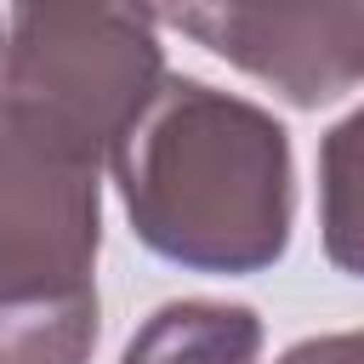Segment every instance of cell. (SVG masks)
I'll return each instance as SVG.
<instances>
[{"label":"cell","mask_w":364,"mask_h":364,"mask_svg":"<svg viewBox=\"0 0 364 364\" xmlns=\"http://www.w3.org/2000/svg\"><path fill=\"white\" fill-rule=\"evenodd\" d=\"M108 176L125 199L131 233L159 262L245 279L290 250V131L250 97L165 74L154 102L114 142Z\"/></svg>","instance_id":"1"},{"label":"cell","mask_w":364,"mask_h":364,"mask_svg":"<svg viewBox=\"0 0 364 364\" xmlns=\"http://www.w3.org/2000/svg\"><path fill=\"white\" fill-rule=\"evenodd\" d=\"M108 148L74 119L0 91V301L97 290Z\"/></svg>","instance_id":"2"},{"label":"cell","mask_w":364,"mask_h":364,"mask_svg":"<svg viewBox=\"0 0 364 364\" xmlns=\"http://www.w3.org/2000/svg\"><path fill=\"white\" fill-rule=\"evenodd\" d=\"M159 11L148 6H17L6 11V97H28L108 154L165 85Z\"/></svg>","instance_id":"3"},{"label":"cell","mask_w":364,"mask_h":364,"mask_svg":"<svg viewBox=\"0 0 364 364\" xmlns=\"http://www.w3.org/2000/svg\"><path fill=\"white\" fill-rule=\"evenodd\" d=\"M159 23L182 28L222 63L262 80L290 108H324L364 85V0L301 6H171Z\"/></svg>","instance_id":"4"},{"label":"cell","mask_w":364,"mask_h":364,"mask_svg":"<svg viewBox=\"0 0 364 364\" xmlns=\"http://www.w3.org/2000/svg\"><path fill=\"white\" fill-rule=\"evenodd\" d=\"M256 353H262L256 307L188 296L154 307L131 330L119 364H256Z\"/></svg>","instance_id":"5"},{"label":"cell","mask_w":364,"mask_h":364,"mask_svg":"<svg viewBox=\"0 0 364 364\" xmlns=\"http://www.w3.org/2000/svg\"><path fill=\"white\" fill-rule=\"evenodd\" d=\"M318 239L341 273L364 279V108L318 136Z\"/></svg>","instance_id":"6"},{"label":"cell","mask_w":364,"mask_h":364,"mask_svg":"<svg viewBox=\"0 0 364 364\" xmlns=\"http://www.w3.org/2000/svg\"><path fill=\"white\" fill-rule=\"evenodd\" d=\"M102 336V301H0V364H91Z\"/></svg>","instance_id":"7"},{"label":"cell","mask_w":364,"mask_h":364,"mask_svg":"<svg viewBox=\"0 0 364 364\" xmlns=\"http://www.w3.org/2000/svg\"><path fill=\"white\" fill-rule=\"evenodd\" d=\"M273 364H364V330H336V336H307L284 347Z\"/></svg>","instance_id":"8"},{"label":"cell","mask_w":364,"mask_h":364,"mask_svg":"<svg viewBox=\"0 0 364 364\" xmlns=\"http://www.w3.org/2000/svg\"><path fill=\"white\" fill-rule=\"evenodd\" d=\"M0 74H6V17H0Z\"/></svg>","instance_id":"9"}]
</instances>
